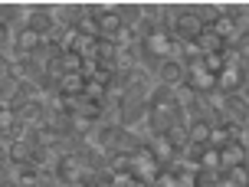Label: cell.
<instances>
[{"mask_svg":"<svg viewBox=\"0 0 249 187\" xmlns=\"http://www.w3.org/2000/svg\"><path fill=\"white\" fill-rule=\"evenodd\" d=\"M164 138H167V145L177 151V154H184V148H187V125L184 122H174V125H167L161 131Z\"/></svg>","mask_w":249,"mask_h":187,"instance_id":"cell-11","label":"cell"},{"mask_svg":"<svg viewBox=\"0 0 249 187\" xmlns=\"http://www.w3.org/2000/svg\"><path fill=\"white\" fill-rule=\"evenodd\" d=\"M56 62H59L62 73H79V69H82V56H79V53H59Z\"/></svg>","mask_w":249,"mask_h":187,"instance_id":"cell-17","label":"cell"},{"mask_svg":"<svg viewBox=\"0 0 249 187\" xmlns=\"http://www.w3.org/2000/svg\"><path fill=\"white\" fill-rule=\"evenodd\" d=\"M95 23H99V37H105V39H112L115 33H118V26H122V17L115 13V7H102V13L95 17Z\"/></svg>","mask_w":249,"mask_h":187,"instance_id":"cell-7","label":"cell"},{"mask_svg":"<svg viewBox=\"0 0 249 187\" xmlns=\"http://www.w3.org/2000/svg\"><path fill=\"white\" fill-rule=\"evenodd\" d=\"M223 56H220V53H210V56H203V69H207V73L210 75H216V73H223Z\"/></svg>","mask_w":249,"mask_h":187,"instance_id":"cell-18","label":"cell"},{"mask_svg":"<svg viewBox=\"0 0 249 187\" xmlns=\"http://www.w3.org/2000/svg\"><path fill=\"white\" fill-rule=\"evenodd\" d=\"M151 75H154V86L180 89V86H184V62L161 59V62H154V66H151Z\"/></svg>","mask_w":249,"mask_h":187,"instance_id":"cell-3","label":"cell"},{"mask_svg":"<svg viewBox=\"0 0 249 187\" xmlns=\"http://www.w3.org/2000/svg\"><path fill=\"white\" fill-rule=\"evenodd\" d=\"M23 26H30L39 37H50L56 23H53V7L50 3H23Z\"/></svg>","mask_w":249,"mask_h":187,"instance_id":"cell-1","label":"cell"},{"mask_svg":"<svg viewBox=\"0 0 249 187\" xmlns=\"http://www.w3.org/2000/svg\"><path fill=\"white\" fill-rule=\"evenodd\" d=\"M82 75L79 73H62L59 75V82L53 86V95H82Z\"/></svg>","mask_w":249,"mask_h":187,"instance_id":"cell-10","label":"cell"},{"mask_svg":"<svg viewBox=\"0 0 249 187\" xmlns=\"http://www.w3.org/2000/svg\"><path fill=\"white\" fill-rule=\"evenodd\" d=\"M197 171H220V151H216V148H203V151H200Z\"/></svg>","mask_w":249,"mask_h":187,"instance_id":"cell-16","label":"cell"},{"mask_svg":"<svg viewBox=\"0 0 249 187\" xmlns=\"http://www.w3.org/2000/svg\"><path fill=\"white\" fill-rule=\"evenodd\" d=\"M216 92L220 95H233V92H243L246 89V69L239 66H223V73H216Z\"/></svg>","mask_w":249,"mask_h":187,"instance_id":"cell-4","label":"cell"},{"mask_svg":"<svg viewBox=\"0 0 249 187\" xmlns=\"http://www.w3.org/2000/svg\"><path fill=\"white\" fill-rule=\"evenodd\" d=\"M226 145H233V138H230V125H210V135H207V148H226Z\"/></svg>","mask_w":249,"mask_h":187,"instance_id":"cell-13","label":"cell"},{"mask_svg":"<svg viewBox=\"0 0 249 187\" xmlns=\"http://www.w3.org/2000/svg\"><path fill=\"white\" fill-rule=\"evenodd\" d=\"M158 171H161V164H158L154 158H151V151L144 148V145H141V148H138L135 154L128 158V174H131V177H138V181H144L148 187L154 184Z\"/></svg>","mask_w":249,"mask_h":187,"instance_id":"cell-2","label":"cell"},{"mask_svg":"<svg viewBox=\"0 0 249 187\" xmlns=\"http://www.w3.org/2000/svg\"><path fill=\"white\" fill-rule=\"evenodd\" d=\"M17 128H20V122H17V112H13L10 105H3V102H0V138L13 135Z\"/></svg>","mask_w":249,"mask_h":187,"instance_id":"cell-15","label":"cell"},{"mask_svg":"<svg viewBox=\"0 0 249 187\" xmlns=\"http://www.w3.org/2000/svg\"><path fill=\"white\" fill-rule=\"evenodd\" d=\"M33 145L26 141V138H17V141H7V158H10V164H30L33 161Z\"/></svg>","mask_w":249,"mask_h":187,"instance_id":"cell-9","label":"cell"},{"mask_svg":"<svg viewBox=\"0 0 249 187\" xmlns=\"http://www.w3.org/2000/svg\"><path fill=\"white\" fill-rule=\"evenodd\" d=\"M187 145H207V135H210V122L203 118H187Z\"/></svg>","mask_w":249,"mask_h":187,"instance_id":"cell-12","label":"cell"},{"mask_svg":"<svg viewBox=\"0 0 249 187\" xmlns=\"http://www.w3.org/2000/svg\"><path fill=\"white\" fill-rule=\"evenodd\" d=\"M50 7H53V23H56V30H69V26H75L79 17L86 13L82 3H50Z\"/></svg>","mask_w":249,"mask_h":187,"instance_id":"cell-5","label":"cell"},{"mask_svg":"<svg viewBox=\"0 0 249 187\" xmlns=\"http://www.w3.org/2000/svg\"><path fill=\"white\" fill-rule=\"evenodd\" d=\"M7 66H10V56H7V53L0 50V73H3V69H7Z\"/></svg>","mask_w":249,"mask_h":187,"instance_id":"cell-19","label":"cell"},{"mask_svg":"<svg viewBox=\"0 0 249 187\" xmlns=\"http://www.w3.org/2000/svg\"><path fill=\"white\" fill-rule=\"evenodd\" d=\"M233 168H246V148L243 145H226V148H220V174L233 171Z\"/></svg>","mask_w":249,"mask_h":187,"instance_id":"cell-6","label":"cell"},{"mask_svg":"<svg viewBox=\"0 0 249 187\" xmlns=\"http://www.w3.org/2000/svg\"><path fill=\"white\" fill-rule=\"evenodd\" d=\"M197 46H200V53H203V56H210V53H220V50H223V39L216 37L210 26H203V33L197 37Z\"/></svg>","mask_w":249,"mask_h":187,"instance_id":"cell-14","label":"cell"},{"mask_svg":"<svg viewBox=\"0 0 249 187\" xmlns=\"http://www.w3.org/2000/svg\"><path fill=\"white\" fill-rule=\"evenodd\" d=\"M141 66V56H138V50H118L115 53V59H112V69L115 75L122 79V75H128L131 69H138Z\"/></svg>","mask_w":249,"mask_h":187,"instance_id":"cell-8","label":"cell"}]
</instances>
